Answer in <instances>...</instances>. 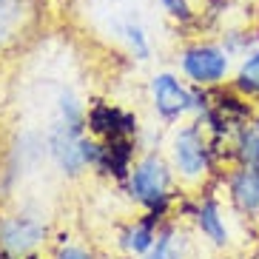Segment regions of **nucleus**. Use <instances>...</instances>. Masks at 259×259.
<instances>
[{
  "label": "nucleus",
  "mask_w": 259,
  "mask_h": 259,
  "mask_svg": "<svg viewBox=\"0 0 259 259\" xmlns=\"http://www.w3.org/2000/svg\"><path fill=\"white\" fill-rule=\"evenodd\" d=\"M183 71L199 85L220 83L228 71V54L220 46H194L183 54Z\"/></svg>",
  "instance_id": "f257e3e1"
},
{
  "label": "nucleus",
  "mask_w": 259,
  "mask_h": 259,
  "mask_svg": "<svg viewBox=\"0 0 259 259\" xmlns=\"http://www.w3.org/2000/svg\"><path fill=\"white\" fill-rule=\"evenodd\" d=\"M165 185H168V171L160 160L148 157L145 162H140L134 177H131V191L134 197H140L148 205H157V202H165Z\"/></svg>",
  "instance_id": "f03ea898"
},
{
  "label": "nucleus",
  "mask_w": 259,
  "mask_h": 259,
  "mask_svg": "<svg viewBox=\"0 0 259 259\" xmlns=\"http://www.w3.org/2000/svg\"><path fill=\"white\" fill-rule=\"evenodd\" d=\"M154 103H157V111L165 120H174L183 111H188L194 97L188 94V89L180 85V80L174 74H157L154 77Z\"/></svg>",
  "instance_id": "7ed1b4c3"
},
{
  "label": "nucleus",
  "mask_w": 259,
  "mask_h": 259,
  "mask_svg": "<svg viewBox=\"0 0 259 259\" xmlns=\"http://www.w3.org/2000/svg\"><path fill=\"white\" fill-rule=\"evenodd\" d=\"M174 154H177V165L183 168V174H188V177L202 174L205 165H208L205 143H202L197 128L180 131V137H177V143H174Z\"/></svg>",
  "instance_id": "20e7f679"
},
{
  "label": "nucleus",
  "mask_w": 259,
  "mask_h": 259,
  "mask_svg": "<svg viewBox=\"0 0 259 259\" xmlns=\"http://www.w3.org/2000/svg\"><path fill=\"white\" fill-rule=\"evenodd\" d=\"M40 239H43V228L34 220H12L3 228V245H6L9 251L23 253L29 248H34Z\"/></svg>",
  "instance_id": "39448f33"
},
{
  "label": "nucleus",
  "mask_w": 259,
  "mask_h": 259,
  "mask_svg": "<svg viewBox=\"0 0 259 259\" xmlns=\"http://www.w3.org/2000/svg\"><path fill=\"white\" fill-rule=\"evenodd\" d=\"M231 197H234L236 208L242 211H256L259 208V171L245 165L242 171H236L231 180Z\"/></svg>",
  "instance_id": "423d86ee"
},
{
  "label": "nucleus",
  "mask_w": 259,
  "mask_h": 259,
  "mask_svg": "<svg viewBox=\"0 0 259 259\" xmlns=\"http://www.w3.org/2000/svg\"><path fill=\"white\" fill-rule=\"evenodd\" d=\"M26 0H0V46H6L26 20Z\"/></svg>",
  "instance_id": "0eeeda50"
},
{
  "label": "nucleus",
  "mask_w": 259,
  "mask_h": 259,
  "mask_svg": "<svg viewBox=\"0 0 259 259\" xmlns=\"http://www.w3.org/2000/svg\"><path fill=\"white\" fill-rule=\"evenodd\" d=\"M92 125H94V131H106V134L117 137L120 131L134 128V120L120 114V111H114V108H108V106H100V108H94V114H92Z\"/></svg>",
  "instance_id": "6e6552de"
},
{
  "label": "nucleus",
  "mask_w": 259,
  "mask_h": 259,
  "mask_svg": "<svg viewBox=\"0 0 259 259\" xmlns=\"http://www.w3.org/2000/svg\"><path fill=\"white\" fill-rule=\"evenodd\" d=\"M239 157L248 168L259 171V117L245 122L242 131H239Z\"/></svg>",
  "instance_id": "1a4fd4ad"
},
{
  "label": "nucleus",
  "mask_w": 259,
  "mask_h": 259,
  "mask_svg": "<svg viewBox=\"0 0 259 259\" xmlns=\"http://www.w3.org/2000/svg\"><path fill=\"white\" fill-rule=\"evenodd\" d=\"M197 222H199V228H202V234H208L217 245H225L228 234H225V225H222V220H220V213H217V205H213V202H205V205L199 208Z\"/></svg>",
  "instance_id": "9d476101"
},
{
  "label": "nucleus",
  "mask_w": 259,
  "mask_h": 259,
  "mask_svg": "<svg viewBox=\"0 0 259 259\" xmlns=\"http://www.w3.org/2000/svg\"><path fill=\"white\" fill-rule=\"evenodd\" d=\"M236 89L242 94H259V52H253L251 57H245V63L239 66Z\"/></svg>",
  "instance_id": "9b49d317"
},
{
  "label": "nucleus",
  "mask_w": 259,
  "mask_h": 259,
  "mask_svg": "<svg viewBox=\"0 0 259 259\" xmlns=\"http://www.w3.org/2000/svg\"><path fill=\"white\" fill-rule=\"evenodd\" d=\"M151 242H154V231H151V225H148V222L137 225V228L128 234V248H131V251H137V253L148 251V248H151Z\"/></svg>",
  "instance_id": "f8f14e48"
},
{
  "label": "nucleus",
  "mask_w": 259,
  "mask_h": 259,
  "mask_svg": "<svg viewBox=\"0 0 259 259\" xmlns=\"http://www.w3.org/2000/svg\"><path fill=\"white\" fill-rule=\"evenodd\" d=\"M160 3H162V9H165L168 15L177 17V20H191V17H194L188 0H160Z\"/></svg>",
  "instance_id": "ddd939ff"
},
{
  "label": "nucleus",
  "mask_w": 259,
  "mask_h": 259,
  "mask_svg": "<svg viewBox=\"0 0 259 259\" xmlns=\"http://www.w3.org/2000/svg\"><path fill=\"white\" fill-rule=\"evenodd\" d=\"M145 259H174V253H171V236H162L160 242H157V248Z\"/></svg>",
  "instance_id": "4468645a"
},
{
  "label": "nucleus",
  "mask_w": 259,
  "mask_h": 259,
  "mask_svg": "<svg viewBox=\"0 0 259 259\" xmlns=\"http://www.w3.org/2000/svg\"><path fill=\"white\" fill-rule=\"evenodd\" d=\"M128 40H131V46L137 49L140 60H145V54H148V46H145V37H143V31H140V29H134V26H128Z\"/></svg>",
  "instance_id": "2eb2a0df"
},
{
  "label": "nucleus",
  "mask_w": 259,
  "mask_h": 259,
  "mask_svg": "<svg viewBox=\"0 0 259 259\" xmlns=\"http://www.w3.org/2000/svg\"><path fill=\"white\" fill-rule=\"evenodd\" d=\"M60 259H89V256H85L83 251H77V248H69V251L60 253Z\"/></svg>",
  "instance_id": "dca6fc26"
}]
</instances>
